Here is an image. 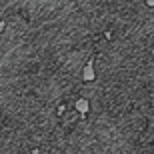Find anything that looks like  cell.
Here are the masks:
<instances>
[{"instance_id": "1", "label": "cell", "mask_w": 154, "mask_h": 154, "mask_svg": "<svg viewBox=\"0 0 154 154\" xmlns=\"http://www.w3.org/2000/svg\"><path fill=\"white\" fill-rule=\"evenodd\" d=\"M94 78H96V74H94V58H90L84 66V80L90 82V80H94Z\"/></svg>"}, {"instance_id": "2", "label": "cell", "mask_w": 154, "mask_h": 154, "mask_svg": "<svg viewBox=\"0 0 154 154\" xmlns=\"http://www.w3.org/2000/svg\"><path fill=\"white\" fill-rule=\"evenodd\" d=\"M76 108H78L80 116L84 118V116H86V112H88V102H86L84 98H82V100H78V102H76Z\"/></svg>"}, {"instance_id": "3", "label": "cell", "mask_w": 154, "mask_h": 154, "mask_svg": "<svg viewBox=\"0 0 154 154\" xmlns=\"http://www.w3.org/2000/svg\"><path fill=\"white\" fill-rule=\"evenodd\" d=\"M152 58H154V46H152Z\"/></svg>"}]
</instances>
